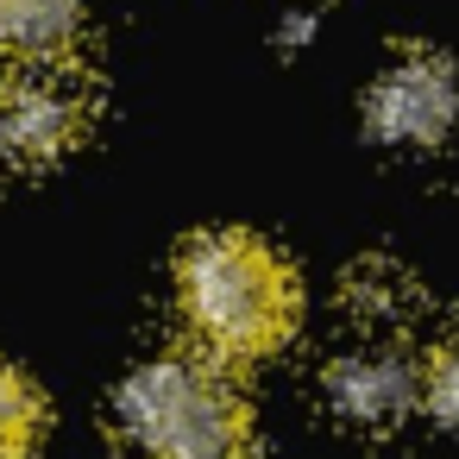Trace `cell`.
I'll return each instance as SVG.
<instances>
[{
	"mask_svg": "<svg viewBox=\"0 0 459 459\" xmlns=\"http://www.w3.org/2000/svg\"><path fill=\"white\" fill-rule=\"evenodd\" d=\"M177 302H183V321L195 327V340L233 365L290 346V333L302 321V283H296L290 258L239 227L195 233L183 246Z\"/></svg>",
	"mask_w": 459,
	"mask_h": 459,
	"instance_id": "cell-1",
	"label": "cell"
},
{
	"mask_svg": "<svg viewBox=\"0 0 459 459\" xmlns=\"http://www.w3.org/2000/svg\"><path fill=\"white\" fill-rule=\"evenodd\" d=\"M114 421L139 459H258L246 396L195 359L139 365L114 396Z\"/></svg>",
	"mask_w": 459,
	"mask_h": 459,
	"instance_id": "cell-2",
	"label": "cell"
},
{
	"mask_svg": "<svg viewBox=\"0 0 459 459\" xmlns=\"http://www.w3.org/2000/svg\"><path fill=\"white\" fill-rule=\"evenodd\" d=\"M95 95L64 64H32V76L0 89V170H51L89 133Z\"/></svg>",
	"mask_w": 459,
	"mask_h": 459,
	"instance_id": "cell-3",
	"label": "cell"
},
{
	"mask_svg": "<svg viewBox=\"0 0 459 459\" xmlns=\"http://www.w3.org/2000/svg\"><path fill=\"white\" fill-rule=\"evenodd\" d=\"M459 120V76L440 51H403L365 89V133L396 152H428Z\"/></svg>",
	"mask_w": 459,
	"mask_h": 459,
	"instance_id": "cell-4",
	"label": "cell"
},
{
	"mask_svg": "<svg viewBox=\"0 0 459 459\" xmlns=\"http://www.w3.org/2000/svg\"><path fill=\"white\" fill-rule=\"evenodd\" d=\"M421 384H415V365L390 346H352L327 365L321 377V403L346 421V428H365V434H384L396 428L409 409H415Z\"/></svg>",
	"mask_w": 459,
	"mask_h": 459,
	"instance_id": "cell-5",
	"label": "cell"
},
{
	"mask_svg": "<svg viewBox=\"0 0 459 459\" xmlns=\"http://www.w3.org/2000/svg\"><path fill=\"white\" fill-rule=\"evenodd\" d=\"M89 0H0V45L26 64H57L82 32Z\"/></svg>",
	"mask_w": 459,
	"mask_h": 459,
	"instance_id": "cell-6",
	"label": "cell"
},
{
	"mask_svg": "<svg viewBox=\"0 0 459 459\" xmlns=\"http://www.w3.org/2000/svg\"><path fill=\"white\" fill-rule=\"evenodd\" d=\"M45 440V396L26 371L0 365V459H39Z\"/></svg>",
	"mask_w": 459,
	"mask_h": 459,
	"instance_id": "cell-7",
	"label": "cell"
},
{
	"mask_svg": "<svg viewBox=\"0 0 459 459\" xmlns=\"http://www.w3.org/2000/svg\"><path fill=\"white\" fill-rule=\"evenodd\" d=\"M421 403H428V415H434L440 428L459 434V333L434 346V359H428V371H421Z\"/></svg>",
	"mask_w": 459,
	"mask_h": 459,
	"instance_id": "cell-8",
	"label": "cell"
}]
</instances>
